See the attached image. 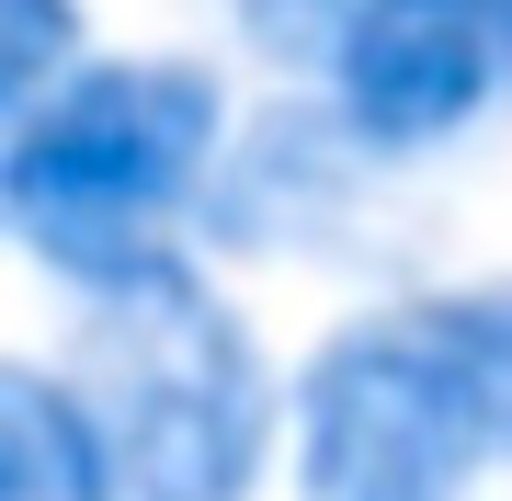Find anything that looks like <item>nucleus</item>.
<instances>
[{
    "label": "nucleus",
    "instance_id": "obj_1",
    "mask_svg": "<svg viewBox=\"0 0 512 501\" xmlns=\"http://www.w3.org/2000/svg\"><path fill=\"white\" fill-rule=\"evenodd\" d=\"M239 160L228 69L194 46H103L69 92L0 126V228L80 308L194 262Z\"/></svg>",
    "mask_w": 512,
    "mask_h": 501
},
{
    "label": "nucleus",
    "instance_id": "obj_2",
    "mask_svg": "<svg viewBox=\"0 0 512 501\" xmlns=\"http://www.w3.org/2000/svg\"><path fill=\"white\" fill-rule=\"evenodd\" d=\"M69 388L114 433L126 501H262L285 467L296 376L205 262L92 297L69 319Z\"/></svg>",
    "mask_w": 512,
    "mask_h": 501
},
{
    "label": "nucleus",
    "instance_id": "obj_3",
    "mask_svg": "<svg viewBox=\"0 0 512 501\" xmlns=\"http://www.w3.org/2000/svg\"><path fill=\"white\" fill-rule=\"evenodd\" d=\"M490 479L501 422L444 297H376L308 342L285 501H478Z\"/></svg>",
    "mask_w": 512,
    "mask_h": 501
},
{
    "label": "nucleus",
    "instance_id": "obj_4",
    "mask_svg": "<svg viewBox=\"0 0 512 501\" xmlns=\"http://www.w3.org/2000/svg\"><path fill=\"white\" fill-rule=\"evenodd\" d=\"M308 103L342 114L376 171L444 160L512 103V0H376Z\"/></svg>",
    "mask_w": 512,
    "mask_h": 501
},
{
    "label": "nucleus",
    "instance_id": "obj_5",
    "mask_svg": "<svg viewBox=\"0 0 512 501\" xmlns=\"http://www.w3.org/2000/svg\"><path fill=\"white\" fill-rule=\"evenodd\" d=\"M376 183V160L342 137L330 103H274L262 126H239V160L217 183V217L205 240L217 251H319L330 217H353Z\"/></svg>",
    "mask_w": 512,
    "mask_h": 501
},
{
    "label": "nucleus",
    "instance_id": "obj_6",
    "mask_svg": "<svg viewBox=\"0 0 512 501\" xmlns=\"http://www.w3.org/2000/svg\"><path fill=\"white\" fill-rule=\"evenodd\" d=\"M0 501H126L114 433L69 388V365H46V353L0 365Z\"/></svg>",
    "mask_w": 512,
    "mask_h": 501
},
{
    "label": "nucleus",
    "instance_id": "obj_7",
    "mask_svg": "<svg viewBox=\"0 0 512 501\" xmlns=\"http://www.w3.org/2000/svg\"><path fill=\"white\" fill-rule=\"evenodd\" d=\"M92 0H0V126L92 69Z\"/></svg>",
    "mask_w": 512,
    "mask_h": 501
},
{
    "label": "nucleus",
    "instance_id": "obj_8",
    "mask_svg": "<svg viewBox=\"0 0 512 501\" xmlns=\"http://www.w3.org/2000/svg\"><path fill=\"white\" fill-rule=\"evenodd\" d=\"M376 0H228V35L262 57L274 80H296V92H319L330 57L353 46V23H365Z\"/></svg>",
    "mask_w": 512,
    "mask_h": 501
},
{
    "label": "nucleus",
    "instance_id": "obj_9",
    "mask_svg": "<svg viewBox=\"0 0 512 501\" xmlns=\"http://www.w3.org/2000/svg\"><path fill=\"white\" fill-rule=\"evenodd\" d=\"M444 308H456V331L478 353V388H490V422H501V467H512V274L444 285Z\"/></svg>",
    "mask_w": 512,
    "mask_h": 501
}]
</instances>
